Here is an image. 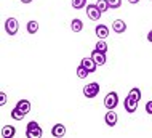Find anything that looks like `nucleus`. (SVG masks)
<instances>
[{
  "mask_svg": "<svg viewBox=\"0 0 152 138\" xmlns=\"http://www.w3.org/2000/svg\"><path fill=\"white\" fill-rule=\"evenodd\" d=\"M42 128H40V125L35 122V120H31L29 124H27L26 127V137L27 138H40L42 137Z\"/></svg>",
  "mask_w": 152,
  "mask_h": 138,
  "instance_id": "1",
  "label": "nucleus"
},
{
  "mask_svg": "<svg viewBox=\"0 0 152 138\" xmlns=\"http://www.w3.org/2000/svg\"><path fill=\"white\" fill-rule=\"evenodd\" d=\"M117 104H118V95H117V92H109V93L106 95V98H104L106 109H115Z\"/></svg>",
  "mask_w": 152,
  "mask_h": 138,
  "instance_id": "2",
  "label": "nucleus"
},
{
  "mask_svg": "<svg viewBox=\"0 0 152 138\" xmlns=\"http://www.w3.org/2000/svg\"><path fill=\"white\" fill-rule=\"evenodd\" d=\"M98 93H99V83L91 82L83 87V95L87 98H94V97H98Z\"/></svg>",
  "mask_w": 152,
  "mask_h": 138,
  "instance_id": "3",
  "label": "nucleus"
},
{
  "mask_svg": "<svg viewBox=\"0 0 152 138\" xmlns=\"http://www.w3.org/2000/svg\"><path fill=\"white\" fill-rule=\"evenodd\" d=\"M19 29V24H18V19L16 18H7L5 21V32L8 35H15Z\"/></svg>",
  "mask_w": 152,
  "mask_h": 138,
  "instance_id": "4",
  "label": "nucleus"
},
{
  "mask_svg": "<svg viewBox=\"0 0 152 138\" xmlns=\"http://www.w3.org/2000/svg\"><path fill=\"white\" fill-rule=\"evenodd\" d=\"M101 15H102V11L98 8L96 3H94V5H87V16L91 21H99Z\"/></svg>",
  "mask_w": 152,
  "mask_h": 138,
  "instance_id": "5",
  "label": "nucleus"
},
{
  "mask_svg": "<svg viewBox=\"0 0 152 138\" xmlns=\"http://www.w3.org/2000/svg\"><path fill=\"white\" fill-rule=\"evenodd\" d=\"M138 100L136 98H133L131 95H128V97L125 98V103H123V106H125V111L126 112H130V114H133L134 111L138 109Z\"/></svg>",
  "mask_w": 152,
  "mask_h": 138,
  "instance_id": "6",
  "label": "nucleus"
},
{
  "mask_svg": "<svg viewBox=\"0 0 152 138\" xmlns=\"http://www.w3.org/2000/svg\"><path fill=\"white\" fill-rule=\"evenodd\" d=\"M80 64L83 66V68L87 69V71H88L90 74H91V72H94V71H96V68H98L96 61H94V60H93L91 56H90V58H83V60L80 61Z\"/></svg>",
  "mask_w": 152,
  "mask_h": 138,
  "instance_id": "7",
  "label": "nucleus"
},
{
  "mask_svg": "<svg viewBox=\"0 0 152 138\" xmlns=\"http://www.w3.org/2000/svg\"><path fill=\"white\" fill-rule=\"evenodd\" d=\"M104 120H106V124H107L109 127H114V125L117 124V120H118V116L115 114L114 109H107V112H106V116H104Z\"/></svg>",
  "mask_w": 152,
  "mask_h": 138,
  "instance_id": "8",
  "label": "nucleus"
},
{
  "mask_svg": "<svg viewBox=\"0 0 152 138\" xmlns=\"http://www.w3.org/2000/svg\"><path fill=\"white\" fill-rule=\"evenodd\" d=\"M91 58L94 61H96V64L98 66H102V64H106V53H102V52H98V50H93V53H91Z\"/></svg>",
  "mask_w": 152,
  "mask_h": 138,
  "instance_id": "9",
  "label": "nucleus"
},
{
  "mask_svg": "<svg viewBox=\"0 0 152 138\" xmlns=\"http://www.w3.org/2000/svg\"><path fill=\"white\" fill-rule=\"evenodd\" d=\"M112 31H114V32H117V34H123V32L126 31V24H125V21L115 19V21L112 23Z\"/></svg>",
  "mask_w": 152,
  "mask_h": 138,
  "instance_id": "10",
  "label": "nucleus"
},
{
  "mask_svg": "<svg viewBox=\"0 0 152 138\" xmlns=\"http://www.w3.org/2000/svg\"><path fill=\"white\" fill-rule=\"evenodd\" d=\"M94 32H96L98 39H107V35H109V27L104 26V24H98L96 29H94Z\"/></svg>",
  "mask_w": 152,
  "mask_h": 138,
  "instance_id": "11",
  "label": "nucleus"
},
{
  "mask_svg": "<svg viewBox=\"0 0 152 138\" xmlns=\"http://www.w3.org/2000/svg\"><path fill=\"white\" fill-rule=\"evenodd\" d=\"M51 135L53 137H64L66 135V127L63 124H55L53 125V128H51Z\"/></svg>",
  "mask_w": 152,
  "mask_h": 138,
  "instance_id": "12",
  "label": "nucleus"
},
{
  "mask_svg": "<svg viewBox=\"0 0 152 138\" xmlns=\"http://www.w3.org/2000/svg\"><path fill=\"white\" fill-rule=\"evenodd\" d=\"M16 108H19L24 114H27V112H31V101L29 100H19L18 103H16Z\"/></svg>",
  "mask_w": 152,
  "mask_h": 138,
  "instance_id": "13",
  "label": "nucleus"
},
{
  "mask_svg": "<svg viewBox=\"0 0 152 138\" xmlns=\"http://www.w3.org/2000/svg\"><path fill=\"white\" fill-rule=\"evenodd\" d=\"M15 133H16V128L13 125H5L2 128V138H13Z\"/></svg>",
  "mask_w": 152,
  "mask_h": 138,
  "instance_id": "14",
  "label": "nucleus"
},
{
  "mask_svg": "<svg viewBox=\"0 0 152 138\" xmlns=\"http://www.w3.org/2000/svg\"><path fill=\"white\" fill-rule=\"evenodd\" d=\"M71 29H72L74 32H80L82 29H83V21H80L79 18L72 19L71 21Z\"/></svg>",
  "mask_w": 152,
  "mask_h": 138,
  "instance_id": "15",
  "label": "nucleus"
},
{
  "mask_svg": "<svg viewBox=\"0 0 152 138\" xmlns=\"http://www.w3.org/2000/svg\"><path fill=\"white\" fill-rule=\"evenodd\" d=\"M10 116H11V119H15V120H23L24 119V112L19 109V108H13L11 109V112H10Z\"/></svg>",
  "mask_w": 152,
  "mask_h": 138,
  "instance_id": "16",
  "label": "nucleus"
},
{
  "mask_svg": "<svg viewBox=\"0 0 152 138\" xmlns=\"http://www.w3.org/2000/svg\"><path fill=\"white\" fill-rule=\"evenodd\" d=\"M26 29H27L29 34H35V32L39 31V23H37V21H29L27 26H26Z\"/></svg>",
  "mask_w": 152,
  "mask_h": 138,
  "instance_id": "17",
  "label": "nucleus"
},
{
  "mask_svg": "<svg viewBox=\"0 0 152 138\" xmlns=\"http://www.w3.org/2000/svg\"><path fill=\"white\" fill-rule=\"evenodd\" d=\"M94 47H96L94 50H98V52H102V53L107 52V44L104 42V39H99V40H98V44L94 45Z\"/></svg>",
  "mask_w": 152,
  "mask_h": 138,
  "instance_id": "18",
  "label": "nucleus"
},
{
  "mask_svg": "<svg viewBox=\"0 0 152 138\" xmlns=\"http://www.w3.org/2000/svg\"><path fill=\"white\" fill-rule=\"evenodd\" d=\"M96 5H98V8H99V10L102 11V13H104V11H107L109 8H110L107 0H98V2H96Z\"/></svg>",
  "mask_w": 152,
  "mask_h": 138,
  "instance_id": "19",
  "label": "nucleus"
},
{
  "mask_svg": "<svg viewBox=\"0 0 152 138\" xmlns=\"http://www.w3.org/2000/svg\"><path fill=\"white\" fill-rule=\"evenodd\" d=\"M88 74H90V72H88V71L85 69L82 64L79 66V68H77V77H79V79H85V77L88 76Z\"/></svg>",
  "mask_w": 152,
  "mask_h": 138,
  "instance_id": "20",
  "label": "nucleus"
},
{
  "mask_svg": "<svg viewBox=\"0 0 152 138\" xmlns=\"http://www.w3.org/2000/svg\"><path fill=\"white\" fill-rule=\"evenodd\" d=\"M87 5V0H72V7L75 10H80V8H85Z\"/></svg>",
  "mask_w": 152,
  "mask_h": 138,
  "instance_id": "21",
  "label": "nucleus"
},
{
  "mask_svg": "<svg viewBox=\"0 0 152 138\" xmlns=\"http://www.w3.org/2000/svg\"><path fill=\"white\" fill-rule=\"evenodd\" d=\"M109 2V7L112 8V10H117V8H120L122 5V0H107Z\"/></svg>",
  "mask_w": 152,
  "mask_h": 138,
  "instance_id": "22",
  "label": "nucleus"
},
{
  "mask_svg": "<svg viewBox=\"0 0 152 138\" xmlns=\"http://www.w3.org/2000/svg\"><path fill=\"white\" fill-rule=\"evenodd\" d=\"M128 95H131V97H133V98H136L138 101H139V100H141V90H139V89H131Z\"/></svg>",
  "mask_w": 152,
  "mask_h": 138,
  "instance_id": "23",
  "label": "nucleus"
},
{
  "mask_svg": "<svg viewBox=\"0 0 152 138\" xmlns=\"http://www.w3.org/2000/svg\"><path fill=\"white\" fill-rule=\"evenodd\" d=\"M5 103H7V93L2 92V93H0V106H3Z\"/></svg>",
  "mask_w": 152,
  "mask_h": 138,
  "instance_id": "24",
  "label": "nucleus"
},
{
  "mask_svg": "<svg viewBox=\"0 0 152 138\" xmlns=\"http://www.w3.org/2000/svg\"><path fill=\"white\" fill-rule=\"evenodd\" d=\"M146 112H147V114H152V101L146 103Z\"/></svg>",
  "mask_w": 152,
  "mask_h": 138,
  "instance_id": "25",
  "label": "nucleus"
},
{
  "mask_svg": "<svg viewBox=\"0 0 152 138\" xmlns=\"http://www.w3.org/2000/svg\"><path fill=\"white\" fill-rule=\"evenodd\" d=\"M147 40H149L151 44H152V29H151V31H149V34H147Z\"/></svg>",
  "mask_w": 152,
  "mask_h": 138,
  "instance_id": "26",
  "label": "nucleus"
},
{
  "mask_svg": "<svg viewBox=\"0 0 152 138\" xmlns=\"http://www.w3.org/2000/svg\"><path fill=\"white\" fill-rule=\"evenodd\" d=\"M128 2H130V3H133V5H134V3H138L139 0H128Z\"/></svg>",
  "mask_w": 152,
  "mask_h": 138,
  "instance_id": "27",
  "label": "nucleus"
},
{
  "mask_svg": "<svg viewBox=\"0 0 152 138\" xmlns=\"http://www.w3.org/2000/svg\"><path fill=\"white\" fill-rule=\"evenodd\" d=\"M32 0H21V3H31Z\"/></svg>",
  "mask_w": 152,
  "mask_h": 138,
  "instance_id": "28",
  "label": "nucleus"
}]
</instances>
